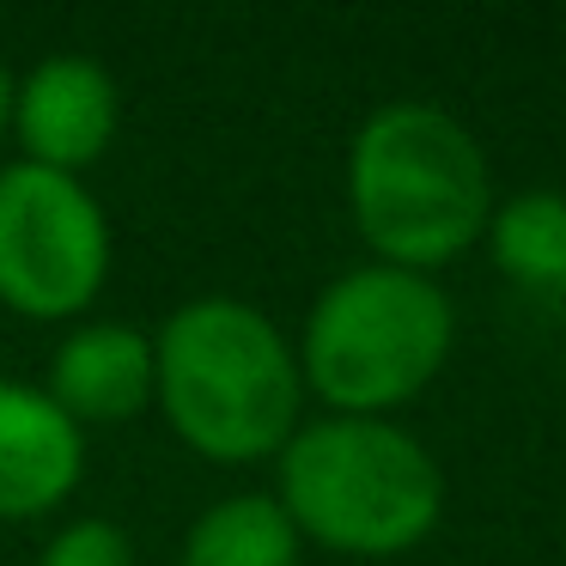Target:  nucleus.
<instances>
[{
	"instance_id": "nucleus-10",
	"label": "nucleus",
	"mask_w": 566,
	"mask_h": 566,
	"mask_svg": "<svg viewBox=\"0 0 566 566\" xmlns=\"http://www.w3.org/2000/svg\"><path fill=\"white\" fill-rule=\"evenodd\" d=\"M493 262L517 286H566V196L530 189L493 213Z\"/></svg>"
},
{
	"instance_id": "nucleus-6",
	"label": "nucleus",
	"mask_w": 566,
	"mask_h": 566,
	"mask_svg": "<svg viewBox=\"0 0 566 566\" xmlns=\"http://www.w3.org/2000/svg\"><path fill=\"white\" fill-rule=\"evenodd\" d=\"M19 135L38 153L31 165L43 171H74L92 165L104 153V140L116 135V86L98 62H80V55H55L38 74L25 80V98H19Z\"/></svg>"
},
{
	"instance_id": "nucleus-11",
	"label": "nucleus",
	"mask_w": 566,
	"mask_h": 566,
	"mask_svg": "<svg viewBox=\"0 0 566 566\" xmlns=\"http://www.w3.org/2000/svg\"><path fill=\"white\" fill-rule=\"evenodd\" d=\"M43 566H135V554H128V536L116 524L86 517V524H67L62 536L50 542Z\"/></svg>"
},
{
	"instance_id": "nucleus-1",
	"label": "nucleus",
	"mask_w": 566,
	"mask_h": 566,
	"mask_svg": "<svg viewBox=\"0 0 566 566\" xmlns=\"http://www.w3.org/2000/svg\"><path fill=\"white\" fill-rule=\"evenodd\" d=\"M153 384L171 427L220 463L274 451L298 420V366L269 317L232 298H201L165 323Z\"/></svg>"
},
{
	"instance_id": "nucleus-4",
	"label": "nucleus",
	"mask_w": 566,
	"mask_h": 566,
	"mask_svg": "<svg viewBox=\"0 0 566 566\" xmlns=\"http://www.w3.org/2000/svg\"><path fill=\"white\" fill-rule=\"evenodd\" d=\"M451 354V305L415 269H359L317 298L305 323V371L335 408L408 402Z\"/></svg>"
},
{
	"instance_id": "nucleus-7",
	"label": "nucleus",
	"mask_w": 566,
	"mask_h": 566,
	"mask_svg": "<svg viewBox=\"0 0 566 566\" xmlns=\"http://www.w3.org/2000/svg\"><path fill=\"white\" fill-rule=\"evenodd\" d=\"M80 475V432L55 396L0 384V517L50 512Z\"/></svg>"
},
{
	"instance_id": "nucleus-8",
	"label": "nucleus",
	"mask_w": 566,
	"mask_h": 566,
	"mask_svg": "<svg viewBox=\"0 0 566 566\" xmlns=\"http://www.w3.org/2000/svg\"><path fill=\"white\" fill-rule=\"evenodd\" d=\"M153 396V342L123 323L80 329L55 354V408L67 420H123Z\"/></svg>"
},
{
	"instance_id": "nucleus-9",
	"label": "nucleus",
	"mask_w": 566,
	"mask_h": 566,
	"mask_svg": "<svg viewBox=\"0 0 566 566\" xmlns=\"http://www.w3.org/2000/svg\"><path fill=\"white\" fill-rule=\"evenodd\" d=\"M189 566H298V530L286 505L244 493L189 530Z\"/></svg>"
},
{
	"instance_id": "nucleus-5",
	"label": "nucleus",
	"mask_w": 566,
	"mask_h": 566,
	"mask_svg": "<svg viewBox=\"0 0 566 566\" xmlns=\"http://www.w3.org/2000/svg\"><path fill=\"white\" fill-rule=\"evenodd\" d=\"M111 238L92 196L62 171L13 165L0 177V298L31 317H67L104 281Z\"/></svg>"
},
{
	"instance_id": "nucleus-12",
	"label": "nucleus",
	"mask_w": 566,
	"mask_h": 566,
	"mask_svg": "<svg viewBox=\"0 0 566 566\" xmlns=\"http://www.w3.org/2000/svg\"><path fill=\"white\" fill-rule=\"evenodd\" d=\"M7 116H13V80H7V67H0V128H7Z\"/></svg>"
},
{
	"instance_id": "nucleus-3",
	"label": "nucleus",
	"mask_w": 566,
	"mask_h": 566,
	"mask_svg": "<svg viewBox=\"0 0 566 566\" xmlns=\"http://www.w3.org/2000/svg\"><path fill=\"white\" fill-rule=\"evenodd\" d=\"M286 517L347 554H396L432 530L444 500L439 463L384 420H317L286 444Z\"/></svg>"
},
{
	"instance_id": "nucleus-2",
	"label": "nucleus",
	"mask_w": 566,
	"mask_h": 566,
	"mask_svg": "<svg viewBox=\"0 0 566 566\" xmlns=\"http://www.w3.org/2000/svg\"><path fill=\"white\" fill-rule=\"evenodd\" d=\"M354 220L396 269L451 262L488 226V159L457 116L390 104L354 140Z\"/></svg>"
}]
</instances>
